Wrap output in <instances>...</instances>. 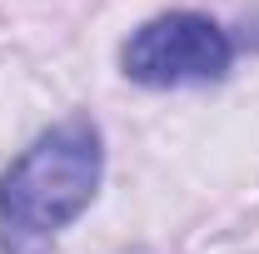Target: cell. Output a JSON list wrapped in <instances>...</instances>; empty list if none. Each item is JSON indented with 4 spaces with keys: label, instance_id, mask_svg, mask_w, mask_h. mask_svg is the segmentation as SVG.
<instances>
[{
    "label": "cell",
    "instance_id": "cell-1",
    "mask_svg": "<svg viewBox=\"0 0 259 254\" xmlns=\"http://www.w3.org/2000/svg\"><path fill=\"white\" fill-rule=\"evenodd\" d=\"M100 185V135L85 120L50 130L0 180V220L10 239H50L75 220Z\"/></svg>",
    "mask_w": 259,
    "mask_h": 254
},
{
    "label": "cell",
    "instance_id": "cell-2",
    "mask_svg": "<svg viewBox=\"0 0 259 254\" xmlns=\"http://www.w3.org/2000/svg\"><path fill=\"white\" fill-rule=\"evenodd\" d=\"M229 35L204 15H160L130 35L125 75L140 85H199L229 70Z\"/></svg>",
    "mask_w": 259,
    "mask_h": 254
}]
</instances>
